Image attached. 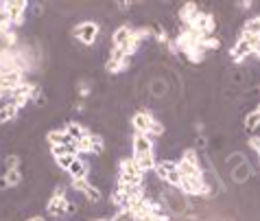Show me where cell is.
<instances>
[{
	"mask_svg": "<svg viewBox=\"0 0 260 221\" xmlns=\"http://www.w3.org/2000/svg\"><path fill=\"white\" fill-rule=\"evenodd\" d=\"M243 125H245V132H247V134H251L254 130H258V127H260V114H258L256 110H249L247 114H245Z\"/></svg>",
	"mask_w": 260,
	"mask_h": 221,
	"instance_id": "cell-14",
	"label": "cell"
},
{
	"mask_svg": "<svg viewBox=\"0 0 260 221\" xmlns=\"http://www.w3.org/2000/svg\"><path fill=\"white\" fill-rule=\"evenodd\" d=\"M241 31H245V33H251V35H260V16L249 18L247 22L243 24Z\"/></svg>",
	"mask_w": 260,
	"mask_h": 221,
	"instance_id": "cell-20",
	"label": "cell"
},
{
	"mask_svg": "<svg viewBox=\"0 0 260 221\" xmlns=\"http://www.w3.org/2000/svg\"><path fill=\"white\" fill-rule=\"evenodd\" d=\"M251 55H254L251 46L247 44V42H243L241 38H238V40L234 42V46L230 48V57H232V61H236V64H243L245 59H249Z\"/></svg>",
	"mask_w": 260,
	"mask_h": 221,
	"instance_id": "cell-6",
	"label": "cell"
},
{
	"mask_svg": "<svg viewBox=\"0 0 260 221\" xmlns=\"http://www.w3.org/2000/svg\"><path fill=\"white\" fill-rule=\"evenodd\" d=\"M134 162L138 165V169L142 173H151L155 169V151L153 153H144V155H134Z\"/></svg>",
	"mask_w": 260,
	"mask_h": 221,
	"instance_id": "cell-11",
	"label": "cell"
},
{
	"mask_svg": "<svg viewBox=\"0 0 260 221\" xmlns=\"http://www.w3.org/2000/svg\"><path fill=\"white\" fill-rule=\"evenodd\" d=\"M0 11H5V3H0Z\"/></svg>",
	"mask_w": 260,
	"mask_h": 221,
	"instance_id": "cell-29",
	"label": "cell"
},
{
	"mask_svg": "<svg viewBox=\"0 0 260 221\" xmlns=\"http://www.w3.org/2000/svg\"><path fill=\"white\" fill-rule=\"evenodd\" d=\"M46 142L50 147H57V145H70V142H75V140L68 136L66 130H50L46 134Z\"/></svg>",
	"mask_w": 260,
	"mask_h": 221,
	"instance_id": "cell-10",
	"label": "cell"
},
{
	"mask_svg": "<svg viewBox=\"0 0 260 221\" xmlns=\"http://www.w3.org/2000/svg\"><path fill=\"white\" fill-rule=\"evenodd\" d=\"M20 167H22V158H20L18 153H9V155L5 158V169H7V171L20 169Z\"/></svg>",
	"mask_w": 260,
	"mask_h": 221,
	"instance_id": "cell-22",
	"label": "cell"
},
{
	"mask_svg": "<svg viewBox=\"0 0 260 221\" xmlns=\"http://www.w3.org/2000/svg\"><path fill=\"white\" fill-rule=\"evenodd\" d=\"M72 33H75V38L81 42V44L92 46V44H94V42L99 40V35H101V24L94 22V20H85V22L77 24Z\"/></svg>",
	"mask_w": 260,
	"mask_h": 221,
	"instance_id": "cell-1",
	"label": "cell"
},
{
	"mask_svg": "<svg viewBox=\"0 0 260 221\" xmlns=\"http://www.w3.org/2000/svg\"><path fill=\"white\" fill-rule=\"evenodd\" d=\"M24 221H46V217L44 215H28Z\"/></svg>",
	"mask_w": 260,
	"mask_h": 221,
	"instance_id": "cell-27",
	"label": "cell"
},
{
	"mask_svg": "<svg viewBox=\"0 0 260 221\" xmlns=\"http://www.w3.org/2000/svg\"><path fill=\"white\" fill-rule=\"evenodd\" d=\"M153 140L147 134L136 132L132 136V155H144V153H153Z\"/></svg>",
	"mask_w": 260,
	"mask_h": 221,
	"instance_id": "cell-3",
	"label": "cell"
},
{
	"mask_svg": "<svg viewBox=\"0 0 260 221\" xmlns=\"http://www.w3.org/2000/svg\"><path fill=\"white\" fill-rule=\"evenodd\" d=\"M169 186L173 188H179V184H182V173L175 169V171H169V175H166V180H164Z\"/></svg>",
	"mask_w": 260,
	"mask_h": 221,
	"instance_id": "cell-24",
	"label": "cell"
},
{
	"mask_svg": "<svg viewBox=\"0 0 260 221\" xmlns=\"http://www.w3.org/2000/svg\"><path fill=\"white\" fill-rule=\"evenodd\" d=\"M66 206H68V197L50 195L46 202V212L50 217H61V215H66Z\"/></svg>",
	"mask_w": 260,
	"mask_h": 221,
	"instance_id": "cell-7",
	"label": "cell"
},
{
	"mask_svg": "<svg viewBox=\"0 0 260 221\" xmlns=\"http://www.w3.org/2000/svg\"><path fill=\"white\" fill-rule=\"evenodd\" d=\"M18 114H20V110L16 108V105L5 103L3 108H0V125H5V123H11V120H16Z\"/></svg>",
	"mask_w": 260,
	"mask_h": 221,
	"instance_id": "cell-13",
	"label": "cell"
},
{
	"mask_svg": "<svg viewBox=\"0 0 260 221\" xmlns=\"http://www.w3.org/2000/svg\"><path fill=\"white\" fill-rule=\"evenodd\" d=\"M26 9H28V3H24V0H9V3H5V11L11 20V26H22L24 24Z\"/></svg>",
	"mask_w": 260,
	"mask_h": 221,
	"instance_id": "cell-2",
	"label": "cell"
},
{
	"mask_svg": "<svg viewBox=\"0 0 260 221\" xmlns=\"http://www.w3.org/2000/svg\"><path fill=\"white\" fill-rule=\"evenodd\" d=\"M75 158L77 155H72V153H63V155H59V158H55V162H57V169H61V171H68V167L75 162Z\"/></svg>",
	"mask_w": 260,
	"mask_h": 221,
	"instance_id": "cell-23",
	"label": "cell"
},
{
	"mask_svg": "<svg viewBox=\"0 0 260 221\" xmlns=\"http://www.w3.org/2000/svg\"><path fill=\"white\" fill-rule=\"evenodd\" d=\"M230 177H232L234 184H247L251 177H254V169H251V165L245 160L243 165H238L236 169L230 171Z\"/></svg>",
	"mask_w": 260,
	"mask_h": 221,
	"instance_id": "cell-8",
	"label": "cell"
},
{
	"mask_svg": "<svg viewBox=\"0 0 260 221\" xmlns=\"http://www.w3.org/2000/svg\"><path fill=\"white\" fill-rule=\"evenodd\" d=\"M90 186H92V182L88 180V177H81V180H70V188L75 191V193H79V195H83Z\"/></svg>",
	"mask_w": 260,
	"mask_h": 221,
	"instance_id": "cell-19",
	"label": "cell"
},
{
	"mask_svg": "<svg viewBox=\"0 0 260 221\" xmlns=\"http://www.w3.org/2000/svg\"><path fill=\"white\" fill-rule=\"evenodd\" d=\"M177 171L182 173V177H197V175H201V169L197 165H190V162H184V160H177Z\"/></svg>",
	"mask_w": 260,
	"mask_h": 221,
	"instance_id": "cell-15",
	"label": "cell"
},
{
	"mask_svg": "<svg viewBox=\"0 0 260 221\" xmlns=\"http://www.w3.org/2000/svg\"><path fill=\"white\" fill-rule=\"evenodd\" d=\"M90 165L88 162H85L83 158H75V162H72V165L68 167V171H66V175L70 177V180H81V177H88L90 175Z\"/></svg>",
	"mask_w": 260,
	"mask_h": 221,
	"instance_id": "cell-9",
	"label": "cell"
},
{
	"mask_svg": "<svg viewBox=\"0 0 260 221\" xmlns=\"http://www.w3.org/2000/svg\"><path fill=\"white\" fill-rule=\"evenodd\" d=\"M83 197L88 199L90 204H99L101 199H103V193H101V188H99V186H94V184H92V186H90V188L83 193Z\"/></svg>",
	"mask_w": 260,
	"mask_h": 221,
	"instance_id": "cell-21",
	"label": "cell"
},
{
	"mask_svg": "<svg viewBox=\"0 0 260 221\" xmlns=\"http://www.w3.org/2000/svg\"><path fill=\"white\" fill-rule=\"evenodd\" d=\"M110 221H138V219H136V215H134L132 210L125 208V210H118Z\"/></svg>",
	"mask_w": 260,
	"mask_h": 221,
	"instance_id": "cell-25",
	"label": "cell"
},
{
	"mask_svg": "<svg viewBox=\"0 0 260 221\" xmlns=\"http://www.w3.org/2000/svg\"><path fill=\"white\" fill-rule=\"evenodd\" d=\"M199 158H201V151H197L194 147H188V149H184V151H182V158H179V160L190 162V165H197L199 167Z\"/></svg>",
	"mask_w": 260,
	"mask_h": 221,
	"instance_id": "cell-18",
	"label": "cell"
},
{
	"mask_svg": "<svg viewBox=\"0 0 260 221\" xmlns=\"http://www.w3.org/2000/svg\"><path fill=\"white\" fill-rule=\"evenodd\" d=\"M7 188H9V182H7L5 175H0V191H7Z\"/></svg>",
	"mask_w": 260,
	"mask_h": 221,
	"instance_id": "cell-28",
	"label": "cell"
},
{
	"mask_svg": "<svg viewBox=\"0 0 260 221\" xmlns=\"http://www.w3.org/2000/svg\"><path fill=\"white\" fill-rule=\"evenodd\" d=\"M112 46L114 48H127V44L132 42V26L129 24H120L112 31Z\"/></svg>",
	"mask_w": 260,
	"mask_h": 221,
	"instance_id": "cell-4",
	"label": "cell"
},
{
	"mask_svg": "<svg viewBox=\"0 0 260 221\" xmlns=\"http://www.w3.org/2000/svg\"><path fill=\"white\" fill-rule=\"evenodd\" d=\"M153 114H151L149 110H140V112H136L134 116H132V127H134V132H140V134H147L149 132V127L151 123H153Z\"/></svg>",
	"mask_w": 260,
	"mask_h": 221,
	"instance_id": "cell-5",
	"label": "cell"
},
{
	"mask_svg": "<svg viewBox=\"0 0 260 221\" xmlns=\"http://www.w3.org/2000/svg\"><path fill=\"white\" fill-rule=\"evenodd\" d=\"M5 177H7V182H9V188H18V186H22V182H24V175H22V171L20 169L7 171Z\"/></svg>",
	"mask_w": 260,
	"mask_h": 221,
	"instance_id": "cell-16",
	"label": "cell"
},
{
	"mask_svg": "<svg viewBox=\"0 0 260 221\" xmlns=\"http://www.w3.org/2000/svg\"><path fill=\"white\" fill-rule=\"evenodd\" d=\"M254 110H256V112H258V114H260V103H258V108H254Z\"/></svg>",
	"mask_w": 260,
	"mask_h": 221,
	"instance_id": "cell-30",
	"label": "cell"
},
{
	"mask_svg": "<svg viewBox=\"0 0 260 221\" xmlns=\"http://www.w3.org/2000/svg\"><path fill=\"white\" fill-rule=\"evenodd\" d=\"M50 153H53V158H59V155L68 153V145H57V147H50Z\"/></svg>",
	"mask_w": 260,
	"mask_h": 221,
	"instance_id": "cell-26",
	"label": "cell"
},
{
	"mask_svg": "<svg viewBox=\"0 0 260 221\" xmlns=\"http://www.w3.org/2000/svg\"><path fill=\"white\" fill-rule=\"evenodd\" d=\"M258 92H260V85H258Z\"/></svg>",
	"mask_w": 260,
	"mask_h": 221,
	"instance_id": "cell-31",
	"label": "cell"
},
{
	"mask_svg": "<svg viewBox=\"0 0 260 221\" xmlns=\"http://www.w3.org/2000/svg\"><path fill=\"white\" fill-rule=\"evenodd\" d=\"M245 160H247V158H245V153H241V151H232V153H230L228 158H225V169H228V171H232V169H236L238 165H243Z\"/></svg>",
	"mask_w": 260,
	"mask_h": 221,
	"instance_id": "cell-17",
	"label": "cell"
},
{
	"mask_svg": "<svg viewBox=\"0 0 260 221\" xmlns=\"http://www.w3.org/2000/svg\"><path fill=\"white\" fill-rule=\"evenodd\" d=\"M88 127H83L81 123H75V120H70V123H66V134L72 138V140H81L88 136Z\"/></svg>",
	"mask_w": 260,
	"mask_h": 221,
	"instance_id": "cell-12",
	"label": "cell"
}]
</instances>
